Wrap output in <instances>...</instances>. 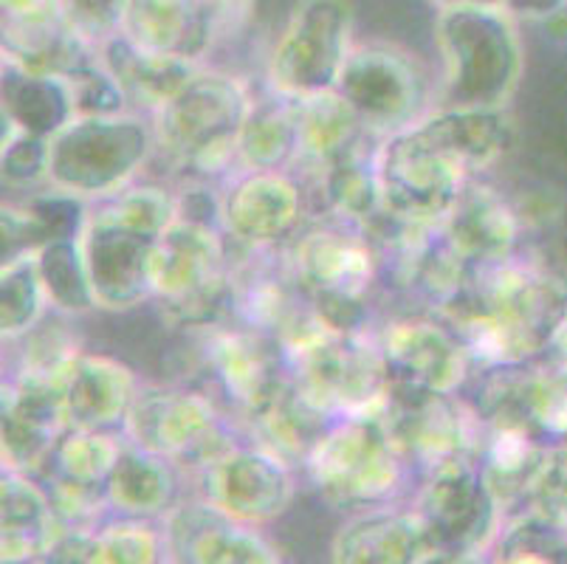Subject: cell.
<instances>
[{"label": "cell", "mask_w": 567, "mask_h": 564, "mask_svg": "<svg viewBox=\"0 0 567 564\" xmlns=\"http://www.w3.org/2000/svg\"><path fill=\"white\" fill-rule=\"evenodd\" d=\"M432 314L455 330L474 372L525 365L554 345L567 317V277L517 252L472 266L466 286Z\"/></svg>", "instance_id": "1"}, {"label": "cell", "mask_w": 567, "mask_h": 564, "mask_svg": "<svg viewBox=\"0 0 567 564\" xmlns=\"http://www.w3.org/2000/svg\"><path fill=\"white\" fill-rule=\"evenodd\" d=\"M441 85L435 111H503L523 74L514 14L503 7H450L435 23Z\"/></svg>", "instance_id": "2"}, {"label": "cell", "mask_w": 567, "mask_h": 564, "mask_svg": "<svg viewBox=\"0 0 567 564\" xmlns=\"http://www.w3.org/2000/svg\"><path fill=\"white\" fill-rule=\"evenodd\" d=\"M293 277L319 317L337 330H373L381 266L362 224L342 217H308L302 229L282 243Z\"/></svg>", "instance_id": "3"}, {"label": "cell", "mask_w": 567, "mask_h": 564, "mask_svg": "<svg viewBox=\"0 0 567 564\" xmlns=\"http://www.w3.org/2000/svg\"><path fill=\"white\" fill-rule=\"evenodd\" d=\"M153 299L178 330H213L235 322L231 243L220 226L175 217L156 237L151 257Z\"/></svg>", "instance_id": "4"}, {"label": "cell", "mask_w": 567, "mask_h": 564, "mask_svg": "<svg viewBox=\"0 0 567 564\" xmlns=\"http://www.w3.org/2000/svg\"><path fill=\"white\" fill-rule=\"evenodd\" d=\"M251 93L229 74L200 69L173 102L153 113L156 155L195 181L237 173V139Z\"/></svg>", "instance_id": "5"}, {"label": "cell", "mask_w": 567, "mask_h": 564, "mask_svg": "<svg viewBox=\"0 0 567 564\" xmlns=\"http://www.w3.org/2000/svg\"><path fill=\"white\" fill-rule=\"evenodd\" d=\"M324 503L348 514L399 505L415 474L379 418H339L302 469Z\"/></svg>", "instance_id": "6"}, {"label": "cell", "mask_w": 567, "mask_h": 564, "mask_svg": "<svg viewBox=\"0 0 567 564\" xmlns=\"http://www.w3.org/2000/svg\"><path fill=\"white\" fill-rule=\"evenodd\" d=\"M381 209L421 226H441L472 170L452 144L435 111L375 147Z\"/></svg>", "instance_id": "7"}, {"label": "cell", "mask_w": 567, "mask_h": 564, "mask_svg": "<svg viewBox=\"0 0 567 564\" xmlns=\"http://www.w3.org/2000/svg\"><path fill=\"white\" fill-rule=\"evenodd\" d=\"M288 379L319 412L339 418H384L390 372L373 330L324 328L286 353Z\"/></svg>", "instance_id": "8"}, {"label": "cell", "mask_w": 567, "mask_h": 564, "mask_svg": "<svg viewBox=\"0 0 567 564\" xmlns=\"http://www.w3.org/2000/svg\"><path fill=\"white\" fill-rule=\"evenodd\" d=\"M153 153V124L138 113L71 119L45 139V181L82 201L107 198L133 184Z\"/></svg>", "instance_id": "9"}, {"label": "cell", "mask_w": 567, "mask_h": 564, "mask_svg": "<svg viewBox=\"0 0 567 564\" xmlns=\"http://www.w3.org/2000/svg\"><path fill=\"white\" fill-rule=\"evenodd\" d=\"M122 432L144 452L178 465L182 474L204 469L246 441L240 423L204 387L189 384L138 387Z\"/></svg>", "instance_id": "10"}, {"label": "cell", "mask_w": 567, "mask_h": 564, "mask_svg": "<svg viewBox=\"0 0 567 564\" xmlns=\"http://www.w3.org/2000/svg\"><path fill=\"white\" fill-rule=\"evenodd\" d=\"M353 105L364 133L386 139L435 111V82L415 54L399 45H359L350 51L337 82Z\"/></svg>", "instance_id": "11"}, {"label": "cell", "mask_w": 567, "mask_h": 564, "mask_svg": "<svg viewBox=\"0 0 567 564\" xmlns=\"http://www.w3.org/2000/svg\"><path fill=\"white\" fill-rule=\"evenodd\" d=\"M353 40L350 0H300L268 60V91L300 100L337 88Z\"/></svg>", "instance_id": "12"}, {"label": "cell", "mask_w": 567, "mask_h": 564, "mask_svg": "<svg viewBox=\"0 0 567 564\" xmlns=\"http://www.w3.org/2000/svg\"><path fill=\"white\" fill-rule=\"evenodd\" d=\"M412 505L435 534L443 562H481L494 551L505 516L492 496L477 460L463 458L424 474L412 491Z\"/></svg>", "instance_id": "13"}, {"label": "cell", "mask_w": 567, "mask_h": 564, "mask_svg": "<svg viewBox=\"0 0 567 564\" xmlns=\"http://www.w3.org/2000/svg\"><path fill=\"white\" fill-rule=\"evenodd\" d=\"M198 370L204 390L235 418L244 421L288 379L286 353L275 336L240 322H226L198 334Z\"/></svg>", "instance_id": "14"}, {"label": "cell", "mask_w": 567, "mask_h": 564, "mask_svg": "<svg viewBox=\"0 0 567 564\" xmlns=\"http://www.w3.org/2000/svg\"><path fill=\"white\" fill-rule=\"evenodd\" d=\"M381 423L415 480L452 460H474L481 443V412L457 392L435 396V392H404L390 387V407Z\"/></svg>", "instance_id": "15"}, {"label": "cell", "mask_w": 567, "mask_h": 564, "mask_svg": "<svg viewBox=\"0 0 567 564\" xmlns=\"http://www.w3.org/2000/svg\"><path fill=\"white\" fill-rule=\"evenodd\" d=\"M373 334L393 390L455 396L472 379L474 365L463 341L430 310L375 322Z\"/></svg>", "instance_id": "16"}, {"label": "cell", "mask_w": 567, "mask_h": 564, "mask_svg": "<svg viewBox=\"0 0 567 564\" xmlns=\"http://www.w3.org/2000/svg\"><path fill=\"white\" fill-rule=\"evenodd\" d=\"M293 469L244 441L206 463L204 469L184 474L193 480V494L229 514L244 525H266L286 514L297 494Z\"/></svg>", "instance_id": "17"}, {"label": "cell", "mask_w": 567, "mask_h": 564, "mask_svg": "<svg viewBox=\"0 0 567 564\" xmlns=\"http://www.w3.org/2000/svg\"><path fill=\"white\" fill-rule=\"evenodd\" d=\"M308 217L306 193L291 170H237L220 193V229L235 246H282Z\"/></svg>", "instance_id": "18"}, {"label": "cell", "mask_w": 567, "mask_h": 564, "mask_svg": "<svg viewBox=\"0 0 567 564\" xmlns=\"http://www.w3.org/2000/svg\"><path fill=\"white\" fill-rule=\"evenodd\" d=\"M164 562L198 564H251L280 562L275 545H268L255 525L231 520L200 496L178 500L162 516Z\"/></svg>", "instance_id": "19"}, {"label": "cell", "mask_w": 567, "mask_h": 564, "mask_svg": "<svg viewBox=\"0 0 567 564\" xmlns=\"http://www.w3.org/2000/svg\"><path fill=\"white\" fill-rule=\"evenodd\" d=\"M153 246H156L153 235L85 215L80 248L96 308L127 310L153 299Z\"/></svg>", "instance_id": "20"}, {"label": "cell", "mask_w": 567, "mask_h": 564, "mask_svg": "<svg viewBox=\"0 0 567 564\" xmlns=\"http://www.w3.org/2000/svg\"><path fill=\"white\" fill-rule=\"evenodd\" d=\"M45 379L54 384L56 398L63 403L69 429H122L142 387L131 367L85 350L71 356Z\"/></svg>", "instance_id": "21"}, {"label": "cell", "mask_w": 567, "mask_h": 564, "mask_svg": "<svg viewBox=\"0 0 567 564\" xmlns=\"http://www.w3.org/2000/svg\"><path fill=\"white\" fill-rule=\"evenodd\" d=\"M333 562L348 564H432L443 562L435 534L415 505L362 511L339 527L331 545Z\"/></svg>", "instance_id": "22"}, {"label": "cell", "mask_w": 567, "mask_h": 564, "mask_svg": "<svg viewBox=\"0 0 567 564\" xmlns=\"http://www.w3.org/2000/svg\"><path fill=\"white\" fill-rule=\"evenodd\" d=\"M519 212L497 186L474 175L457 195L441 232L468 266H488L519 252Z\"/></svg>", "instance_id": "23"}, {"label": "cell", "mask_w": 567, "mask_h": 564, "mask_svg": "<svg viewBox=\"0 0 567 564\" xmlns=\"http://www.w3.org/2000/svg\"><path fill=\"white\" fill-rule=\"evenodd\" d=\"M118 34L153 54L204 62L220 43L218 23L206 0H127Z\"/></svg>", "instance_id": "24"}, {"label": "cell", "mask_w": 567, "mask_h": 564, "mask_svg": "<svg viewBox=\"0 0 567 564\" xmlns=\"http://www.w3.org/2000/svg\"><path fill=\"white\" fill-rule=\"evenodd\" d=\"M100 62L122 88L131 113L147 119L162 111L167 102H173L189 85V80L204 69V62L138 49L118 31L100 43Z\"/></svg>", "instance_id": "25"}, {"label": "cell", "mask_w": 567, "mask_h": 564, "mask_svg": "<svg viewBox=\"0 0 567 564\" xmlns=\"http://www.w3.org/2000/svg\"><path fill=\"white\" fill-rule=\"evenodd\" d=\"M331 423V418L319 412L308 398L300 396L291 379H286L275 396H268L255 412L240 421V429L246 441L255 443L257 449L286 463L293 472H302L313 447Z\"/></svg>", "instance_id": "26"}, {"label": "cell", "mask_w": 567, "mask_h": 564, "mask_svg": "<svg viewBox=\"0 0 567 564\" xmlns=\"http://www.w3.org/2000/svg\"><path fill=\"white\" fill-rule=\"evenodd\" d=\"M182 478L178 465L169 463L167 458L144 452L125 438L122 454L105 480L107 505L118 516L162 520L182 500L178 496Z\"/></svg>", "instance_id": "27"}, {"label": "cell", "mask_w": 567, "mask_h": 564, "mask_svg": "<svg viewBox=\"0 0 567 564\" xmlns=\"http://www.w3.org/2000/svg\"><path fill=\"white\" fill-rule=\"evenodd\" d=\"M51 500L34 474L3 472V562H45L60 536Z\"/></svg>", "instance_id": "28"}, {"label": "cell", "mask_w": 567, "mask_h": 564, "mask_svg": "<svg viewBox=\"0 0 567 564\" xmlns=\"http://www.w3.org/2000/svg\"><path fill=\"white\" fill-rule=\"evenodd\" d=\"M297 113V158L288 170H308L331 162L364 139V124L339 88L293 100Z\"/></svg>", "instance_id": "29"}, {"label": "cell", "mask_w": 567, "mask_h": 564, "mask_svg": "<svg viewBox=\"0 0 567 564\" xmlns=\"http://www.w3.org/2000/svg\"><path fill=\"white\" fill-rule=\"evenodd\" d=\"M293 100L268 91L249 107L237 139V170H288L297 158Z\"/></svg>", "instance_id": "30"}, {"label": "cell", "mask_w": 567, "mask_h": 564, "mask_svg": "<svg viewBox=\"0 0 567 564\" xmlns=\"http://www.w3.org/2000/svg\"><path fill=\"white\" fill-rule=\"evenodd\" d=\"M125 447L122 429H69L34 474H60L80 483L105 485Z\"/></svg>", "instance_id": "31"}, {"label": "cell", "mask_w": 567, "mask_h": 564, "mask_svg": "<svg viewBox=\"0 0 567 564\" xmlns=\"http://www.w3.org/2000/svg\"><path fill=\"white\" fill-rule=\"evenodd\" d=\"M85 215L158 237L178 217V198L158 184H127L107 198L91 201Z\"/></svg>", "instance_id": "32"}, {"label": "cell", "mask_w": 567, "mask_h": 564, "mask_svg": "<svg viewBox=\"0 0 567 564\" xmlns=\"http://www.w3.org/2000/svg\"><path fill=\"white\" fill-rule=\"evenodd\" d=\"M38 268L51 308L63 314H85L96 308L85 260H82L80 237H65V240H54L40 248Z\"/></svg>", "instance_id": "33"}, {"label": "cell", "mask_w": 567, "mask_h": 564, "mask_svg": "<svg viewBox=\"0 0 567 564\" xmlns=\"http://www.w3.org/2000/svg\"><path fill=\"white\" fill-rule=\"evenodd\" d=\"M164 562V534L158 520L111 514L94 531V564Z\"/></svg>", "instance_id": "34"}, {"label": "cell", "mask_w": 567, "mask_h": 564, "mask_svg": "<svg viewBox=\"0 0 567 564\" xmlns=\"http://www.w3.org/2000/svg\"><path fill=\"white\" fill-rule=\"evenodd\" d=\"M38 255L3 263V339H18L32 330L49 310Z\"/></svg>", "instance_id": "35"}, {"label": "cell", "mask_w": 567, "mask_h": 564, "mask_svg": "<svg viewBox=\"0 0 567 564\" xmlns=\"http://www.w3.org/2000/svg\"><path fill=\"white\" fill-rule=\"evenodd\" d=\"M56 3L71 29L100 45L102 40L118 31L127 0H56Z\"/></svg>", "instance_id": "36"}, {"label": "cell", "mask_w": 567, "mask_h": 564, "mask_svg": "<svg viewBox=\"0 0 567 564\" xmlns=\"http://www.w3.org/2000/svg\"><path fill=\"white\" fill-rule=\"evenodd\" d=\"M3 175L9 184L45 181V139L23 133L3 147Z\"/></svg>", "instance_id": "37"}, {"label": "cell", "mask_w": 567, "mask_h": 564, "mask_svg": "<svg viewBox=\"0 0 567 564\" xmlns=\"http://www.w3.org/2000/svg\"><path fill=\"white\" fill-rule=\"evenodd\" d=\"M565 7V0H508V12L514 18H545L548 20L550 14H556L559 9Z\"/></svg>", "instance_id": "38"}, {"label": "cell", "mask_w": 567, "mask_h": 564, "mask_svg": "<svg viewBox=\"0 0 567 564\" xmlns=\"http://www.w3.org/2000/svg\"><path fill=\"white\" fill-rule=\"evenodd\" d=\"M437 9L450 7H508V0H432Z\"/></svg>", "instance_id": "39"}, {"label": "cell", "mask_w": 567, "mask_h": 564, "mask_svg": "<svg viewBox=\"0 0 567 564\" xmlns=\"http://www.w3.org/2000/svg\"><path fill=\"white\" fill-rule=\"evenodd\" d=\"M550 348H556L561 356H567V317L561 319V325H559V330H556L554 345H550Z\"/></svg>", "instance_id": "40"}]
</instances>
